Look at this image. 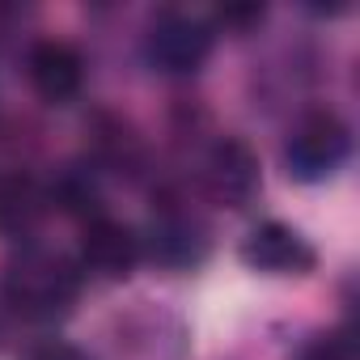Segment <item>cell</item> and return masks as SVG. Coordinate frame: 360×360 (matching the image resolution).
I'll list each match as a JSON object with an SVG mask.
<instances>
[{
	"instance_id": "obj_1",
	"label": "cell",
	"mask_w": 360,
	"mask_h": 360,
	"mask_svg": "<svg viewBox=\"0 0 360 360\" xmlns=\"http://www.w3.org/2000/svg\"><path fill=\"white\" fill-rule=\"evenodd\" d=\"M0 297L22 318H60L77 301V267L47 246H26L22 255L9 259L5 276H0Z\"/></svg>"
},
{
	"instance_id": "obj_2",
	"label": "cell",
	"mask_w": 360,
	"mask_h": 360,
	"mask_svg": "<svg viewBox=\"0 0 360 360\" xmlns=\"http://www.w3.org/2000/svg\"><path fill=\"white\" fill-rule=\"evenodd\" d=\"M347 153H352L347 123L335 110H309L284 144V165L297 183H322L347 161Z\"/></svg>"
},
{
	"instance_id": "obj_3",
	"label": "cell",
	"mask_w": 360,
	"mask_h": 360,
	"mask_svg": "<svg viewBox=\"0 0 360 360\" xmlns=\"http://www.w3.org/2000/svg\"><path fill=\"white\" fill-rule=\"evenodd\" d=\"M144 51H148V64L169 72V77H187L195 72L208 51H212V26L200 18V13H187V9H165L153 18L148 34H144Z\"/></svg>"
},
{
	"instance_id": "obj_4",
	"label": "cell",
	"mask_w": 360,
	"mask_h": 360,
	"mask_svg": "<svg viewBox=\"0 0 360 360\" xmlns=\"http://www.w3.org/2000/svg\"><path fill=\"white\" fill-rule=\"evenodd\" d=\"M204 187L217 204H229V208H246L255 195H259V157L250 153L246 140H217L208 148V161H204Z\"/></svg>"
},
{
	"instance_id": "obj_5",
	"label": "cell",
	"mask_w": 360,
	"mask_h": 360,
	"mask_svg": "<svg viewBox=\"0 0 360 360\" xmlns=\"http://www.w3.org/2000/svg\"><path fill=\"white\" fill-rule=\"evenodd\" d=\"M242 263L255 267V271H267V276H305V271H314L318 255L292 225L263 221V225H255L246 233Z\"/></svg>"
},
{
	"instance_id": "obj_6",
	"label": "cell",
	"mask_w": 360,
	"mask_h": 360,
	"mask_svg": "<svg viewBox=\"0 0 360 360\" xmlns=\"http://www.w3.org/2000/svg\"><path fill=\"white\" fill-rule=\"evenodd\" d=\"M26 72H30V85L43 102L51 106H64L81 94V81H85V64L77 56V47L60 43V39H43L30 47L26 56Z\"/></svg>"
},
{
	"instance_id": "obj_7",
	"label": "cell",
	"mask_w": 360,
	"mask_h": 360,
	"mask_svg": "<svg viewBox=\"0 0 360 360\" xmlns=\"http://www.w3.org/2000/svg\"><path fill=\"white\" fill-rule=\"evenodd\" d=\"M140 238L131 225L123 221H110V217H94L85 225V238H81V263L106 280H123L136 263H140Z\"/></svg>"
},
{
	"instance_id": "obj_8",
	"label": "cell",
	"mask_w": 360,
	"mask_h": 360,
	"mask_svg": "<svg viewBox=\"0 0 360 360\" xmlns=\"http://www.w3.org/2000/svg\"><path fill=\"white\" fill-rule=\"evenodd\" d=\"M208 250V238L195 221L187 217H157L153 229H148V255L161 263V267H191L200 263Z\"/></svg>"
},
{
	"instance_id": "obj_9",
	"label": "cell",
	"mask_w": 360,
	"mask_h": 360,
	"mask_svg": "<svg viewBox=\"0 0 360 360\" xmlns=\"http://www.w3.org/2000/svg\"><path fill=\"white\" fill-rule=\"evenodd\" d=\"M47 212V195L30 174H0V233L26 238Z\"/></svg>"
},
{
	"instance_id": "obj_10",
	"label": "cell",
	"mask_w": 360,
	"mask_h": 360,
	"mask_svg": "<svg viewBox=\"0 0 360 360\" xmlns=\"http://www.w3.org/2000/svg\"><path fill=\"white\" fill-rule=\"evenodd\" d=\"M301 360H352V343L339 335H322L301 352Z\"/></svg>"
},
{
	"instance_id": "obj_11",
	"label": "cell",
	"mask_w": 360,
	"mask_h": 360,
	"mask_svg": "<svg viewBox=\"0 0 360 360\" xmlns=\"http://www.w3.org/2000/svg\"><path fill=\"white\" fill-rule=\"evenodd\" d=\"M217 22H221V26H233V30H246V26L263 22V5H225V9L217 13Z\"/></svg>"
},
{
	"instance_id": "obj_12",
	"label": "cell",
	"mask_w": 360,
	"mask_h": 360,
	"mask_svg": "<svg viewBox=\"0 0 360 360\" xmlns=\"http://www.w3.org/2000/svg\"><path fill=\"white\" fill-rule=\"evenodd\" d=\"M26 360H89L81 347H72V343H43V347H34Z\"/></svg>"
}]
</instances>
